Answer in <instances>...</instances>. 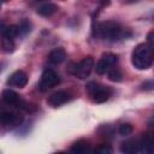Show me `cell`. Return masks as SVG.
Returning <instances> with one entry per match:
<instances>
[{"label":"cell","mask_w":154,"mask_h":154,"mask_svg":"<svg viewBox=\"0 0 154 154\" xmlns=\"http://www.w3.org/2000/svg\"><path fill=\"white\" fill-rule=\"evenodd\" d=\"M0 122L8 126H17L23 122V116L12 111H4L0 113Z\"/></svg>","instance_id":"8"},{"label":"cell","mask_w":154,"mask_h":154,"mask_svg":"<svg viewBox=\"0 0 154 154\" xmlns=\"http://www.w3.org/2000/svg\"><path fill=\"white\" fill-rule=\"evenodd\" d=\"M152 36H153V31H150L149 34H148V46L152 48L153 47V38H152Z\"/></svg>","instance_id":"23"},{"label":"cell","mask_w":154,"mask_h":154,"mask_svg":"<svg viewBox=\"0 0 154 154\" xmlns=\"http://www.w3.org/2000/svg\"><path fill=\"white\" fill-rule=\"evenodd\" d=\"M107 75H108V78H109L111 81H113V82H120V81L123 79L122 72H120L118 69H116V67H111V69L107 71Z\"/></svg>","instance_id":"18"},{"label":"cell","mask_w":154,"mask_h":154,"mask_svg":"<svg viewBox=\"0 0 154 154\" xmlns=\"http://www.w3.org/2000/svg\"><path fill=\"white\" fill-rule=\"evenodd\" d=\"M87 90H88L90 97L93 99V101L96 102V103H102V102L107 101L108 97L112 94L111 88H108L106 85H102L100 83H96V82L88 83L87 84Z\"/></svg>","instance_id":"3"},{"label":"cell","mask_w":154,"mask_h":154,"mask_svg":"<svg viewBox=\"0 0 154 154\" xmlns=\"http://www.w3.org/2000/svg\"><path fill=\"white\" fill-rule=\"evenodd\" d=\"M18 26V35L19 36H25L26 34H29V31L31 30V24L28 19H23Z\"/></svg>","instance_id":"17"},{"label":"cell","mask_w":154,"mask_h":154,"mask_svg":"<svg viewBox=\"0 0 154 154\" xmlns=\"http://www.w3.org/2000/svg\"><path fill=\"white\" fill-rule=\"evenodd\" d=\"M1 47H2V51L4 52L12 53L14 51V47H16L13 38L7 37V36H2V38H1Z\"/></svg>","instance_id":"16"},{"label":"cell","mask_w":154,"mask_h":154,"mask_svg":"<svg viewBox=\"0 0 154 154\" xmlns=\"http://www.w3.org/2000/svg\"><path fill=\"white\" fill-rule=\"evenodd\" d=\"M37 1H45V0H37Z\"/></svg>","instance_id":"25"},{"label":"cell","mask_w":154,"mask_h":154,"mask_svg":"<svg viewBox=\"0 0 154 154\" xmlns=\"http://www.w3.org/2000/svg\"><path fill=\"white\" fill-rule=\"evenodd\" d=\"M120 150L126 154H132L140 152V142L138 141H126L120 146Z\"/></svg>","instance_id":"14"},{"label":"cell","mask_w":154,"mask_h":154,"mask_svg":"<svg viewBox=\"0 0 154 154\" xmlns=\"http://www.w3.org/2000/svg\"><path fill=\"white\" fill-rule=\"evenodd\" d=\"M2 100H4L7 105H11V106H14V107H18V108L29 111L28 103L22 99V96H20L19 94H17V93H16L14 90H12V89H5V90L2 91Z\"/></svg>","instance_id":"6"},{"label":"cell","mask_w":154,"mask_h":154,"mask_svg":"<svg viewBox=\"0 0 154 154\" xmlns=\"http://www.w3.org/2000/svg\"><path fill=\"white\" fill-rule=\"evenodd\" d=\"M132 65L138 70H146L152 66L153 63V55H152V48L146 45H138L134 52H132Z\"/></svg>","instance_id":"2"},{"label":"cell","mask_w":154,"mask_h":154,"mask_svg":"<svg viewBox=\"0 0 154 154\" xmlns=\"http://www.w3.org/2000/svg\"><path fill=\"white\" fill-rule=\"evenodd\" d=\"M69 100H70V94L65 90H59V91H55L52 95H49L47 99V102L52 107H59V106L66 103Z\"/></svg>","instance_id":"10"},{"label":"cell","mask_w":154,"mask_h":154,"mask_svg":"<svg viewBox=\"0 0 154 154\" xmlns=\"http://www.w3.org/2000/svg\"><path fill=\"white\" fill-rule=\"evenodd\" d=\"M96 35L105 40L116 41L126 37V30L116 22H102L96 26Z\"/></svg>","instance_id":"1"},{"label":"cell","mask_w":154,"mask_h":154,"mask_svg":"<svg viewBox=\"0 0 154 154\" xmlns=\"http://www.w3.org/2000/svg\"><path fill=\"white\" fill-rule=\"evenodd\" d=\"M0 7H1V2H0Z\"/></svg>","instance_id":"26"},{"label":"cell","mask_w":154,"mask_h":154,"mask_svg":"<svg viewBox=\"0 0 154 154\" xmlns=\"http://www.w3.org/2000/svg\"><path fill=\"white\" fill-rule=\"evenodd\" d=\"M70 152L72 153H87V152H90V147L88 144V142L85 141H78L76 142L71 148H70Z\"/></svg>","instance_id":"15"},{"label":"cell","mask_w":154,"mask_h":154,"mask_svg":"<svg viewBox=\"0 0 154 154\" xmlns=\"http://www.w3.org/2000/svg\"><path fill=\"white\" fill-rule=\"evenodd\" d=\"M65 58H66V53H65V51L63 49V48H55V49H53L51 53H49V55H48V60H49V63H52V64H61L64 60H65Z\"/></svg>","instance_id":"11"},{"label":"cell","mask_w":154,"mask_h":154,"mask_svg":"<svg viewBox=\"0 0 154 154\" xmlns=\"http://www.w3.org/2000/svg\"><path fill=\"white\" fill-rule=\"evenodd\" d=\"M93 67H94V59L91 57H87L82 59L78 64L72 65V67L70 69V72L79 79H85L90 75Z\"/></svg>","instance_id":"4"},{"label":"cell","mask_w":154,"mask_h":154,"mask_svg":"<svg viewBox=\"0 0 154 154\" xmlns=\"http://www.w3.org/2000/svg\"><path fill=\"white\" fill-rule=\"evenodd\" d=\"M143 89H147V90H150V89H153V82H152V81H149V82H146V83L143 84Z\"/></svg>","instance_id":"22"},{"label":"cell","mask_w":154,"mask_h":154,"mask_svg":"<svg viewBox=\"0 0 154 154\" xmlns=\"http://www.w3.org/2000/svg\"><path fill=\"white\" fill-rule=\"evenodd\" d=\"M60 83V77L59 75L52 70V69H46L43 72H42V76H41V82H40V88L42 91L45 90H48L55 85H58Z\"/></svg>","instance_id":"5"},{"label":"cell","mask_w":154,"mask_h":154,"mask_svg":"<svg viewBox=\"0 0 154 154\" xmlns=\"http://www.w3.org/2000/svg\"><path fill=\"white\" fill-rule=\"evenodd\" d=\"M117 60H118V58H117V55L113 54V53H106V54H103L102 58H101V59L97 61V64H96V67H95L96 73H97V75H103V73H106L111 67H113V66L116 65Z\"/></svg>","instance_id":"7"},{"label":"cell","mask_w":154,"mask_h":154,"mask_svg":"<svg viewBox=\"0 0 154 154\" xmlns=\"http://www.w3.org/2000/svg\"><path fill=\"white\" fill-rule=\"evenodd\" d=\"M55 12H58V6L55 4H52V2L43 4L42 6H40L37 8V13L40 16H42V17H51Z\"/></svg>","instance_id":"12"},{"label":"cell","mask_w":154,"mask_h":154,"mask_svg":"<svg viewBox=\"0 0 154 154\" xmlns=\"http://www.w3.org/2000/svg\"><path fill=\"white\" fill-rule=\"evenodd\" d=\"M95 152L100 153V154H109V153L113 152V148L109 144H101V146L95 148Z\"/></svg>","instance_id":"21"},{"label":"cell","mask_w":154,"mask_h":154,"mask_svg":"<svg viewBox=\"0 0 154 154\" xmlns=\"http://www.w3.org/2000/svg\"><path fill=\"white\" fill-rule=\"evenodd\" d=\"M26 83H28V76L22 70L14 71L7 79V84L10 87H16V88H24Z\"/></svg>","instance_id":"9"},{"label":"cell","mask_w":154,"mask_h":154,"mask_svg":"<svg viewBox=\"0 0 154 154\" xmlns=\"http://www.w3.org/2000/svg\"><path fill=\"white\" fill-rule=\"evenodd\" d=\"M1 36H7V37H11V38L18 36V26L17 25H6L5 31Z\"/></svg>","instance_id":"19"},{"label":"cell","mask_w":154,"mask_h":154,"mask_svg":"<svg viewBox=\"0 0 154 154\" xmlns=\"http://www.w3.org/2000/svg\"><path fill=\"white\" fill-rule=\"evenodd\" d=\"M119 135L120 136H129V135H131L132 134V131H134V128H132V125L131 124H129V123H125V124H122L120 126H119Z\"/></svg>","instance_id":"20"},{"label":"cell","mask_w":154,"mask_h":154,"mask_svg":"<svg viewBox=\"0 0 154 154\" xmlns=\"http://www.w3.org/2000/svg\"><path fill=\"white\" fill-rule=\"evenodd\" d=\"M140 142V152L152 153L153 152V136L150 134H146Z\"/></svg>","instance_id":"13"},{"label":"cell","mask_w":154,"mask_h":154,"mask_svg":"<svg viewBox=\"0 0 154 154\" xmlns=\"http://www.w3.org/2000/svg\"><path fill=\"white\" fill-rule=\"evenodd\" d=\"M1 1H6V0H0V2H1Z\"/></svg>","instance_id":"24"}]
</instances>
